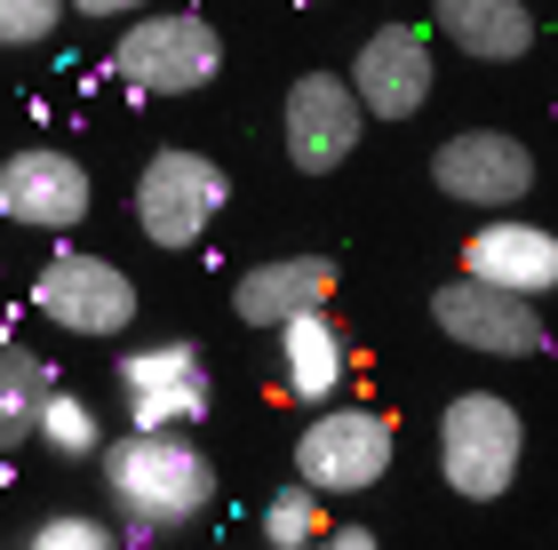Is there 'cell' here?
<instances>
[{
    "instance_id": "1",
    "label": "cell",
    "mask_w": 558,
    "mask_h": 550,
    "mask_svg": "<svg viewBox=\"0 0 558 550\" xmlns=\"http://www.w3.org/2000/svg\"><path fill=\"white\" fill-rule=\"evenodd\" d=\"M96 470H105V494L120 511V550H144V542H160L175 527H192V518L216 503V463L199 455L184 431H168V439H151V431L105 439Z\"/></svg>"
},
{
    "instance_id": "2",
    "label": "cell",
    "mask_w": 558,
    "mask_h": 550,
    "mask_svg": "<svg viewBox=\"0 0 558 550\" xmlns=\"http://www.w3.org/2000/svg\"><path fill=\"white\" fill-rule=\"evenodd\" d=\"M288 455H295V487H312L319 503L327 494H367V487H384L391 463H399V423L384 407L336 399V407L303 415Z\"/></svg>"
},
{
    "instance_id": "3",
    "label": "cell",
    "mask_w": 558,
    "mask_h": 550,
    "mask_svg": "<svg viewBox=\"0 0 558 550\" xmlns=\"http://www.w3.org/2000/svg\"><path fill=\"white\" fill-rule=\"evenodd\" d=\"M112 81L129 96H192L223 72V33L192 9H160V16H129L112 40Z\"/></svg>"
},
{
    "instance_id": "4",
    "label": "cell",
    "mask_w": 558,
    "mask_h": 550,
    "mask_svg": "<svg viewBox=\"0 0 558 550\" xmlns=\"http://www.w3.org/2000/svg\"><path fill=\"white\" fill-rule=\"evenodd\" d=\"M519 455H526V423L511 399L495 391H463L439 415V479L463 503H502L519 487Z\"/></svg>"
},
{
    "instance_id": "5",
    "label": "cell",
    "mask_w": 558,
    "mask_h": 550,
    "mask_svg": "<svg viewBox=\"0 0 558 550\" xmlns=\"http://www.w3.org/2000/svg\"><path fill=\"white\" fill-rule=\"evenodd\" d=\"M223 199H232V176H223V160L168 144V152H151V160L136 168L129 208H136V232H144L151 247H199V240L216 232Z\"/></svg>"
},
{
    "instance_id": "6",
    "label": "cell",
    "mask_w": 558,
    "mask_h": 550,
    "mask_svg": "<svg viewBox=\"0 0 558 550\" xmlns=\"http://www.w3.org/2000/svg\"><path fill=\"white\" fill-rule=\"evenodd\" d=\"M33 311H40L57 335L112 343V335H129V328H136V280H129V271H120L112 256L57 247V256L33 271Z\"/></svg>"
},
{
    "instance_id": "7",
    "label": "cell",
    "mask_w": 558,
    "mask_h": 550,
    "mask_svg": "<svg viewBox=\"0 0 558 550\" xmlns=\"http://www.w3.org/2000/svg\"><path fill=\"white\" fill-rule=\"evenodd\" d=\"M112 383H120V407H129V431H151V439L192 431V423L208 415V359H199V343H184V335L120 352Z\"/></svg>"
},
{
    "instance_id": "8",
    "label": "cell",
    "mask_w": 558,
    "mask_h": 550,
    "mask_svg": "<svg viewBox=\"0 0 558 550\" xmlns=\"http://www.w3.org/2000/svg\"><path fill=\"white\" fill-rule=\"evenodd\" d=\"M360 136H367V112L343 72H303L288 88V105H279V144H288V160L303 176H336L360 152Z\"/></svg>"
},
{
    "instance_id": "9",
    "label": "cell",
    "mask_w": 558,
    "mask_h": 550,
    "mask_svg": "<svg viewBox=\"0 0 558 550\" xmlns=\"http://www.w3.org/2000/svg\"><path fill=\"white\" fill-rule=\"evenodd\" d=\"M430 184L463 208H487V216H511L526 192H535V152L519 136H495V129H463L430 152Z\"/></svg>"
},
{
    "instance_id": "10",
    "label": "cell",
    "mask_w": 558,
    "mask_h": 550,
    "mask_svg": "<svg viewBox=\"0 0 558 550\" xmlns=\"http://www.w3.org/2000/svg\"><path fill=\"white\" fill-rule=\"evenodd\" d=\"M88 208H96L88 168L57 144H24L0 160V216L24 232H72V223H88Z\"/></svg>"
},
{
    "instance_id": "11",
    "label": "cell",
    "mask_w": 558,
    "mask_h": 550,
    "mask_svg": "<svg viewBox=\"0 0 558 550\" xmlns=\"http://www.w3.org/2000/svg\"><path fill=\"white\" fill-rule=\"evenodd\" d=\"M343 81H351V96H360L367 120H415L430 105V81H439L430 33H415V24H375Z\"/></svg>"
},
{
    "instance_id": "12",
    "label": "cell",
    "mask_w": 558,
    "mask_h": 550,
    "mask_svg": "<svg viewBox=\"0 0 558 550\" xmlns=\"http://www.w3.org/2000/svg\"><path fill=\"white\" fill-rule=\"evenodd\" d=\"M430 319H439L447 343H463V352H487V359H535L550 328L535 319V304H519V295H495L478 280H447L430 288Z\"/></svg>"
},
{
    "instance_id": "13",
    "label": "cell",
    "mask_w": 558,
    "mask_h": 550,
    "mask_svg": "<svg viewBox=\"0 0 558 550\" xmlns=\"http://www.w3.org/2000/svg\"><path fill=\"white\" fill-rule=\"evenodd\" d=\"M463 280L535 304V295L558 288V232L550 223H526V216H487L463 240Z\"/></svg>"
},
{
    "instance_id": "14",
    "label": "cell",
    "mask_w": 558,
    "mask_h": 550,
    "mask_svg": "<svg viewBox=\"0 0 558 550\" xmlns=\"http://www.w3.org/2000/svg\"><path fill=\"white\" fill-rule=\"evenodd\" d=\"M336 304V264L327 256H264L247 264L232 280V319H247V328H295V319H312Z\"/></svg>"
},
{
    "instance_id": "15",
    "label": "cell",
    "mask_w": 558,
    "mask_h": 550,
    "mask_svg": "<svg viewBox=\"0 0 558 550\" xmlns=\"http://www.w3.org/2000/svg\"><path fill=\"white\" fill-rule=\"evenodd\" d=\"M279 375H288V391H295L312 415L336 407L343 383H351V335H343L327 311L295 319V328H279Z\"/></svg>"
},
{
    "instance_id": "16",
    "label": "cell",
    "mask_w": 558,
    "mask_h": 550,
    "mask_svg": "<svg viewBox=\"0 0 558 550\" xmlns=\"http://www.w3.org/2000/svg\"><path fill=\"white\" fill-rule=\"evenodd\" d=\"M430 24H439L471 64H519L526 48H535V16H526L519 0H439Z\"/></svg>"
},
{
    "instance_id": "17",
    "label": "cell",
    "mask_w": 558,
    "mask_h": 550,
    "mask_svg": "<svg viewBox=\"0 0 558 550\" xmlns=\"http://www.w3.org/2000/svg\"><path fill=\"white\" fill-rule=\"evenodd\" d=\"M48 399H57V367H48L33 343L0 335V447H24V439H33Z\"/></svg>"
},
{
    "instance_id": "18",
    "label": "cell",
    "mask_w": 558,
    "mask_h": 550,
    "mask_svg": "<svg viewBox=\"0 0 558 550\" xmlns=\"http://www.w3.org/2000/svg\"><path fill=\"white\" fill-rule=\"evenodd\" d=\"M33 439L48 447V455H64V463H96V455H105V415H96V399L57 383V399L40 407V431Z\"/></svg>"
},
{
    "instance_id": "19",
    "label": "cell",
    "mask_w": 558,
    "mask_h": 550,
    "mask_svg": "<svg viewBox=\"0 0 558 550\" xmlns=\"http://www.w3.org/2000/svg\"><path fill=\"white\" fill-rule=\"evenodd\" d=\"M327 542V503L312 487H279L271 503H264V550H319Z\"/></svg>"
},
{
    "instance_id": "20",
    "label": "cell",
    "mask_w": 558,
    "mask_h": 550,
    "mask_svg": "<svg viewBox=\"0 0 558 550\" xmlns=\"http://www.w3.org/2000/svg\"><path fill=\"white\" fill-rule=\"evenodd\" d=\"M24 550H120V535L88 511H57V518H40V527L24 535Z\"/></svg>"
},
{
    "instance_id": "21",
    "label": "cell",
    "mask_w": 558,
    "mask_h": 550,
    "mask_svg": "<svg viewBox=\"0 0 558 550\" xmlns=\"http://www.w3.org/2000/svg\"><path fill=\"white\" fill-rule=\"evenodd\" d=\"M64 33L57 0H0V48H48Z\"/></svg>"
},
{
    "instance_id": "22",
    "label": "cell",
    "mask_w": 558,
    "mask_h": 550,
    "mask_svg": "<svg viewBox=\"0 0 558 550\" xmlns=\"http://www.w3.org/2000/svg\"><path fill=\"white\" fill-rule=\"evenodd\" d=\"M319 550H384V535H375V527H327Z\"/></svg>"
}]
</instances>
